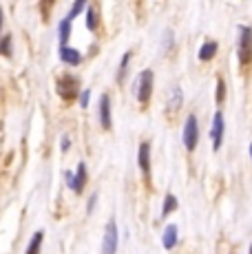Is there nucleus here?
<instances>
[{"instance_id":"nucleus-1","label":"nucleus","mask_w":252,"mask_h":254,"mask_svg":"<svg viewBox=\"0 0 252 254\" xmlns=\"http://www.w3.org/2000/svg\"><path fill=\"white\" fill-rule=\"evenodd\" d=\"M237 58L244 71H248L252 64V27L241 24L239 27V47H237Z\"/></svg>"},{"instance_id":"nucleus-2","label":"nucleus","mask_w":252,"mask_h":254,"mask_svg":"<svg viewBox=\"0 0 252 254\" xmlns=\"http://www.w3.org/2000/svg\"><path fill=\"white\" fill-rule=\"evenodd\" d=\"M153 86H155V73L151 69H144L137 75V102L142 109H146V106L151 104Z\"/></svg>"},{"instance_id":"nucleus-3","label":"nucleus","mask_w":252,"mask_h":254,"mask_svg":"<svg viewBox=\"0 0 252 254\" xmlns=\"http://www.w3.org/2000/svg\"><path fill=\"white\" fill-rule=\"evenodd\" d=\"M77 89H80V80L75 75H60L56 80V93L62 97L64 102H73L77 97Z\"/></svg>"},{"instance_id":"nucleus-4","label":"nucleus","mask_w":252,"mask_h":254,"mask_svg":"<svg viewBox=\"0 0 252 254\" xmlns=\"http://www.w3.org/2000/svg\"><path fill=\"white\" fill-rule=\"evenodd\" d=\"M184 146L186 150H195L197 144H199V122H197V115H188L186 117V124H184Z\"/></svg>"},{"instance_id":"nucleus-5","label":"nucleus","mask_w":252,"mask_h":254,"mask_svg":"<svg viewBox=\"0 0 252 254\" xmlns=\"http://www.w3.org/2000/svg\"><path fill=\"white\" fill-rule=\"evenodd\" d=\"M120 246V234H118V223L111 219L104 228V237H102V254H118Z\"/></svg>"},{"instance_id":"nucleus-6","label":"nucleus","mask_w":252,"mask_h":254,"mask_svg":"<svg viewBox=\"0 0 252 254\" xmlns=\"http://www.w3.org/2000/svg\"><path fill=\"white\" fill-rule=\"evenodd\" d=\"M137 166L142 173L144 182L151 184V173H153V162H151V141H142L137 148Z\"/></svg>"},{"instance_id":"nucleus-7","label":"nucleus","mask_w":252,"mask_h":254,"mask_svg":"<svg viewBox=\"0 0 252 254\" xmlns=\"http://www.w3.org/2000/svg\"><path fill=\"white\" fill-rule=\"evenodd\" d=\"M66 184H69V188L73 190L75 194H82V190L86 188V182H89V173H86V164L80 162L75 168V173H66L64 175Z\"/></svg>"},{"instance_id":"nucleus-8","label":"nucleus","mask_w":252,"mask_h":254,"mask_svg":"<svg viewBox=\"0 0 252 254\" xmlns=\"http://www.w3.org/2000/svg\"><path fill=\"white\" fill-rule=\"evenodd\" d=\"M224 133H226V122L221 111H217L215 117H212V124H210V141H212V150H219L221 144H224Z\"/></svg>"},{"instance_id":"nucleus-9","label":"nucleus","mask_w":252,"mask_h":254,"mask_svg":"<svg viewBox=\"0 0 252 254\" xmlns=\"http://www.w3.org/2000/svg\"><path fill=\"white\" fill-rule=\"evenodd\" d=\"M100 124L104 130H111V126H113V120H111V95L109 93H104V95L100 97Z\"/></svg>"},{"instance_id":"nucleus-10","label":"nucleus","mask_w":252,"mask_h":254,"mask_svg":"<svg viewBox=\"0 0 252 254\" xmlns=\"http://www.w3.org/2000/svg\"><path fill=\"white\" fill-rule=\"evenodd\" d=\"M179 241V228L175 226V223H168L166 228H164V234H162V243L166 250H173V248L177 246Z\"/></svg>"},{"instance_id":"nucleus-11","label":"nucleus","mask_w":252,"mask_h":254,"mask_svg":"<svg viewBox=\"0 0 252 254\" xmlns=\"http://www.w3.org/2000/svg\"><path fill=\"white\" fill-rule=\"evenodd\" d=\"M60 60L69 66H77L82 64V53L73 47H60Z\"/></svg>"},{"instance_id":"nucleus-12","label":"nucleus","mask_w":252,"mask_h":254,"mask_svg":"<svg viewBox=\"0 0 252 254\" xmlns=\"http://www.w3.org/2000/svg\"><path fill=\"white\" fill-rule=\"evenodd\" d=\"M217 51H219V45H217V40H206L199 49V60L201 62H210L212 58L217 56Z\"/></svg>"},{"instance_id":"nucleus-13","label":"nucleus","mask_w":252,"mask_h":254,"mask_svg":"<svg viewBox=\"0 0 252 254\" xmlns=\"http://www.w3.org/2000/svg\"><path fill=\"white\" fill-rule=\"evenodd\" d=\"M184 104V91L179 86H173L171 89V97H168V113H177Z\"/></svg>"},{"instance_id":"nucleus-14","label":"nucleus","mask_w":252,"mask_h":254,"mask_svg":"<svg viewBox=\"0 0 252 254\" xmlns=\"http://www.w3.org/2000/svg\"><path fill=\"white\" fill-rule=\"evenodd\" d=\"M86 27H89V31H98V27H100V13L95 4L86 7Z\"/></svg>"},{"instance_id":"nucleus-15","label":"nucleus","mask_w":252,"mask_h":254,"mask_svg":"<svg viewBox=\"0 0 252 254\" xmlns=\"http://www.w3.org/2000/svg\"><path fill=\"white\" fill-rule=\"evenodd\" d=\"M177 208H179L177 197L173 192H166V197H164V208H162V219H166L168 214H173Z\"/></svg>"},{"instance_id":"nucleus-16","label":"nucleus","mask_w":252,"mask_h":254,"mask_svg":"<svg viewBox=\"0 0 252 254\" xmlns=\"http://www.w3.org/2000/svg\"><path fill=\"white\" fill-rule=\"evenodd\" d=\"M42 241H45V232L38 230V232L31 237V241H29V246H27V252H25V254H40V250H42Z\"/></svg>"},{"instance_id":"nucleus-17","label":"nucleus","mask_w":252,"mask_h":254,"mask_svg":"<svg viewBox=\"0 0 252 254\" xmlns=\"http://www.w3.org/2000/svg\"><path fill=\"white\" fill-rule=\"evenodd\" d=\"M58 33H60V47H69V36H71V20H60L58 24Z\"/></svg>"},{"instance_id":"nucleus-18","label":"nucleus","mask_w":252,"mask_h":254,"mask_svg":"<svg viewBox=\"0 0 252 254\" xmlns=\"http://www.w3.org/2000/svg\"><path fill=\"white\" fill-rule=\"evenodd\" d=\"M86 7H89V0H73V4H71V11H69V16H66V20H75V18L80 16L82 11H86Z\"/></svg>"},{"instance_id":"nucleus-19","label":"nucleus","mask_w":252,"mask_h":254,"mask_svg":"<svg viewBox=\"0 0 252 254\" xmlns=\"http://www.w3.org/2000/svg\"><path fill=\"white\" fill-rule=\"evenodd\" d=\"M130 56H133V53H130V51H126V53H124V56H122V62H120V69H118V82H122L124 73H126V69H128V62H130Z\"/></svg>"},{"instance_id":"nucleus-20","label":"nucleus","mask_w":252,"mask_h":254,"mask_svg":"<svg viewBox=\"0 0 252 254\" xmlns=\"http://www.w3.org/2000/svg\"><path fill=\"white\" fill-rule=\"evenodd\" d=\"M0 56L11 58V36H2V40H0Z\"/></svg>"},{"instance_id":"nucleus-21","label":"nucleus","mask_w":252,"mask_h":254,"mask_svg":"<svg viewBox=\"0 0 252 254\" xmlns=\"http://www.w3.org/2000/svg\"><path fill=\"white\" fill-rule=\"evenodd\" d=\"M215 100L219 102V104H224V100H226V82H224V77H217V95H215Z\"/></svg>"},{"instance_id":"nucleus-22","label":"nucleus","mask_w":252,"mask_h":254,"mask_svg":"<svg viewBox=\"0 0 252 254\" xmlns=\"http://www.w3.org/2000/svg\"><path fill=\"white\" fill-rule=\"evenodd\" d=\"M89 97H91V91L84 89V91H82V95H80V106H84V109H86V106H89Z\"/></svg>"},{"instance_id":"nucleus-23","label":"nucleus","mask_w":252,"mask_h":254,"mask_svg":"<svg viewBox=\"0 0 252 254\" xmlns=\"http://www.w3.org/2000/svg\"><path fill=\"white\" fill-rule=\"evenodd\" d=\"M95 201H98V194H93V197L89 199V206H86V214H91L95 210Z\"/></svg>"},{"instance_id":"nucleus-24","label":"nucleus","mask_w":252,"mask_h":254,"mask_svg":"<svg viewBox=\"0 0 252 254\" xmlns=\"http://www.w3.org/2000/svg\"><path fill=\"white\" fill-rule=\"evenodd\" d=\"M69 146H71V139H69V137H66V135H64V137H62V144H60V148H62V150H64V153H66V150H69Z\"/></svg>"},{"instance_id":"nucleus-25","label":"nucleus","mask_w":252,"mask_h":254,"mask_svg":"<svg viewBox=\"0 0 252 254\" xmlns=\"http://www.w3.org/2000/svg\"><path fill=\"white\" fill-rule=\"evenodd\" d=\"M51 2H53V0H45V2H42V9H45V13H47V11H49Z\"/></svg>"},{"instance_id":"nucleus-26","label":"nucleus","mask_w":252,"mask_h":254,"mask_svg":"<svg viewBox=\"0 0 252 254\" xmlns=\"http://www.w3.org/2000/svg\"><path fill=\"white\" fill-rule=\"evenodd\" d=\"M0 31H2V9H0Z\"/></svg>"},{"instance_id":"nucleus-27","label":"nucleus","mask_w":252,"mask_h":254,"mask_svg":"<svg viewBox=\"0 0 252 254\" xmlns=\"http://www.w3.org/2000/svg\"><path fill=\"white\" fill-rule=\"evenodd\" d=\"M250 159H252V144H250Z\"/></svg>"},{"instance_id":"nucleus-28","label":"nucleus","mask_w":252,"mask_h":254,"mask_svg":"<svg viewBox=\"0 0 252 254\" xmlns=\"http://www.w3.org/2000/svg\"><path fill=\"white\" fill-rule=\"evenodd\" d=\"M248 254H252V243H250V250H248Z\"/></svg>"}]
</instances>
